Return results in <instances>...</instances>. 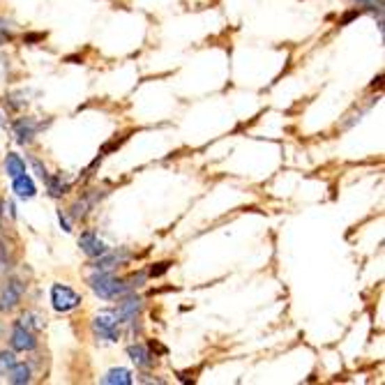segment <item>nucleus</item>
<instances>
[{
	"instance_id": "obj_1",
	"label": "nucleus",
	"mask_w": 385,
	"mask_h": 385,
	"mask_svg": "<svg viewBox=\"0 0 385 385\" xmlns=\"http://www.w3.org/2000/svg\"><path fill=\"white\" fill-rule=\"evenodd\" d=\"M88 286L93 289V293L102 300H116L127 296V284L125 279L113 277L111 273H104V270H95L93 275L88 277Z\"/></svg>"
},
{
	"instance_id": "obj_2",
	"label": "nucleus",
	"mask_w": 385,
	"mask_h": 385,
	"mask_svg": "<svg viewBox=\"0 0 385 385\" xmlns=\"http://www.w3.org/2000/svg\"><path fill=\"white\" fill-rule=\"evenodd\" d=\"M81 296L67 284H54L51 286V305L58 314H70L77 307H81Z\"/></svg>"
},
{
	"instance_id": "obj_3",
	"label": "nucleus",
	"mask_w": 385,
	"mask_h": 385,
	"mask_svg": "<svg viewBox=\"0 0 385 385\" xmlns=\"http://www.w3.org/2000/svg\"><path fill=\"white\" fill-rule=\"evenodd\" d=\"M120 326H123V323L118 321L116 312H100L93 319V332L97 339H102V342H118Z\"/></svg>"
},
{
	"instance_id": "obj_4",
	"label": "nucleus",
	"mask_w": 385,
	"mask_h": 385,
	"mask_svg": "<svg viewBox=\"0 0 385 385\" xmlns=\"http://www.w3.org/2000/svg\"><path fill=\"white\" fill-rule=\"evenodd\" d=\"M10 346H12V351H21V353H26V351H35V349H37L35 330H30V328H26L21 321H17V323H14V326H12Z\"/></svg>"
},
{
	"instance_id": "obj_5",
	"label": "nucleus",
	"mask_w": 385,
	"mask_h": 385,
	"mask_svg": "<svg viewBox=\"0 0 385 385\" xmlns=\"http://www.w3.org/2000/svg\"><path fill=\"white\" fill-rule=\"evenodd\" d=\"M26 284L19 282V279H10L3 291H0V312H12L14 307H19L21 298H24Z\"/></svg>"
},
{
	"instance_id": "obj_6",
	"label": "nucleus",
	"mask_w": 385,
	"mask_h": 385,
	"mask_svg": "<svg viewBox=\"0 0 385 385\" xmlns=\"http://www.w3.org/2000/svg\"><path fill=\"white\" fill-rule=\"evenodd\" d=\"M132 259V254L127 249H116V252H104L93 261V270H104V273H113L116 268L125 266Z\"/></svg>"
},
{
	"instance_id": "obj_7",
	"label": "nucleus",
	"mask_w": 385,
	"mask_h": 385,
	"mask_svg": "<svg viewBox=\"0 0 385 385\" xmlns=\"http://www.w3.org/2000/svg\"><path fill=\"white\" fill-rule=\"evenodd\" d=\"M40 123H37L35 118H17L12 123V134H14V141L19 143V146H26L35 139V134L40 132Z\"/></svg>"
},
{
	"instance_id": "obj_8",
	"label": "nucleus",
	"mask_w": 385,
	"mask_h": 385,
	"mask_svg": "<svg viewBox=\"0 0 385 385\" xmlns=\"http://www.w3.org/2000/svg\"><path fill=\"white\" fill-rule=\"evenodd\" d=\"M79 247L83 254L90 256V259H97V256H102L104 252H109V245L104 243L95 231H83L79 238Z\"/></svg>"
},
{
	"instance_id": "obj_9",
	"label": "nucleus",
	"mask_w": 385,
	"mask_h": 385,
	"mask_svg": "<svg viewBox=\"0 0 385 385\" xmlns=\"http://www.w3.org/2000/svg\"><path fill=\"white\" fill-rule=\"evenodd\" d=\"M141 312H143V300L139 296H130L118 305L116 316H118L120 323H134L139 319Z\"/></svg>"
},
{
	"instance_id": "obj_10",
	"label": "nucleus",
	"mask_w": 385,
	"mask_h": 385,
	"mask_svg": "<svg viewBox=\"0 0 385 385\" xmlns=\"http://www.w3.org/2000/svg\"><path fill=\"white\" fill-rule=\"evenodd\" d=\"M12 192H14V196H17V199L30 201V199H35L37 185H35V180L28 176V173H24V176L12 178Z\"/></svg>"
},
{
	"instance_id": "obj_11",
	"label": "nucleus",
	"mask_w": 385,
	"mask_h": 385,
	"mask_svg": "<svg viewBox=\"0 0 385 385\" xmlns=\"http://www.w3.org/2000/svg\"><path fill=\"white\" fill-rule=\"evenodd\" d=\"M127 356H130V360H132L139 369H150V367L155 365L153 351H150L148 346H143V344H132V346H127Z\"/></svg>"
},
{
	"instance_id": "obj_12",
	"label": "nucleus",
	"mask_w": 385,
	"mask_h": 385,
	"mask_svg": "<svg viewBox=\"0 0 385 385\" xmlns=\"http://www.w3.org/2000/svg\"><path fill=\"white\" fill-rule=\"evenodd\" d=\"M5 374H7V381L12 385H26L33 381V369H30V365H26V362H14Z\"/></svg>"
},
{
	"instance_id": "obj_13",
	"label": "nucleus",
	"mask_w": 385,
	"mask_h": 385,
	"mask_svg": "<svg viewBox=\"0 0 385 385\" xmlns=\"http://www.w3.org/2000/svg\"><path fill=\"white\" fill-rule=\"evenodd\" d=\"M102 383L104 385H132V372L125 367H116V369H109L107 374L102 376Z\"/></svg>"
},
{
	"instance_id": "obj_14",
	"label": "nucleus",
	"mask_w": 385,
	"mask_h": 385,
	"mask_svg": "<svg viewBox=\"0 0 385 385\" xmlns=\"http://www.w3.org/2000/svg\"><path fill=\"white\" fill-rule=\"evenodd\" d=\"M97 199H100V194H86L70 208V217L72 220H83V217L88 215V210L97 203Z\"/></svg>"
},
{
	"instance_id": "obj_15",
	"label": "nucleus",
	"mask_w": 385,
	"mask_h": 385,
	"mask_svg": "<svg viewBox=\"0 0 385 385\" xmlns=\"http://www.w3.org/2000/svg\"><path fill=\"white\" fill-rule=\"evenodd\" d=\"M5 171L10 178H17V176H24L28 173V166H26V160L17 153H10L5 157Z\"/></svg>"
},
{
	"instance_id": "obj_16",
	"label": "nucleus",
	"mask_w": 385,
	"mask_h": 385,
	"mask_svg": "<svg viewBox=\"0 0 385 385\" xmlns=\"http://www.w3.org/2000/svg\"><path fill=\"white\" fill-rule=\"evenodd\" d=\"M44 185H47L49 196H54V199H60V196L67 194V190H70V185L63 183V176H49Z\"/></svg>"
},
{
	"instance_id": "obj_17",
	"label": "nucleus",
	"mask_w": 385,
	"mask_h": 385,
	"mask_svg": "<svg viewBox=\"0 0 385 385\" xmlns=\"http://www.w3.org/2000/svg\"><path fill=\"white\" fill-rule=\"evenodd\" d=\"M21 323H24V326L30 328V330H40L44 326L40 314H35V312H26L24 316H21Z\"/></svg>"
},
{
	"instance_id": "obj_18",
	"label": "nucleus",
	"mask_w": 385,
	"mask_h": 385,
	"mask_svg": "<svg viewBox=\"0 0 385 385\" xmlns=\"http://www.w3.org/2000/svg\"><path fill=\"white\" fill-rule=\"evenodd\" d=\"M146 279H148V273H137V275H132V277H127L125 279V284H127V291H137L141 289L143 284H146Z\"/></svg>"
},
{
	"instance_id": "obj_19",
	"label": "nucleus",
	"mask_w": 385,
	"mask_h": 385,
	"mask_svg": "<svg viewBox=\"0 0 385 385\" xmlns=\"http://www.w3.org/2000/svg\"><path fill=\"white\" fill-rule=\"evenodd\" d=\"M17 358H14V351H0V374H5L10 369Z\"/></svg>"
},
{
	"instance_id": "obj_20",
	"label": "nucleus",
	"mask_w": 385,
	"mask_h": 385,
	"mask_svg": "<svg viewBox=\"0 0 385 385\" xmlns=\"http://www.w3.org/2000/svg\"><path fill=\"white\" fill-rule=\"evenodd\" d=\"M171 263L169 261H162V263H155V266H150L148 270V277H162L164 273H169Z\"/></svg>"
},
{
	"instance_id": "obj_21",
	"label": "nucleus",
	"mask_w": 385,
	"mask_h": 385,
	"mask_svg": "<svg viewBox=\"0 0 385 385\" xmlns=\"http://www.w3.org/2000/svg\"><path fill=\"white\" fill-rule=\"evenodd\" d=\"M30 164H33V169H35V173H37V176H40L42 180H44V183H47V178L51 176V173L47 171V166H44L40 160H30Z\"/></svg>"
},
{
	"instance_id": "obj_22",
	"label": "nucleus",
	"mask_w": 385,
	"mask_h": 385,
	"mask_svg": "<svg viewBox=\"0 0 385 385\" xmlns=\"http://www.w3.org/2000/svg\"><path fill=\"white\" fill-rule=\"evenodd\" d=\"M10 40H12V33L3 26V21H0V47H3V44H7Z\"/></svg>"
},
{
	"instance_id": "obj_23",
	"label": "nucleus",
	"mask_w": 385,
	"mask_h": 385,
	"mask_svg": "<svg viewBox=\"0 0 385 385\" xmlns=\"http://www.w3.org/2000/svg\"><path fill=\"white\" fill-rule=\"evenodd\" d=\"M360 14H362V7H356V10L349 12V14H346V17L342 19V26H346V24H349V21H353L356 17H360Z\"/></svg>"
},
{
	"instance_id": "obj_24",
	"label": "nucleus",
	"mask_w": 385,
	"mask_h": 385,
	"mask_svg": "<svg viewBox=\"0 0 385 385\" xmlns=\"http://www.w3.org/2000/svg\"><path fill=\"white\" fill-rule=\"evenodd\" d=\"M58 222H60V226H63V231H67V233L72 231V226H70V220H67V217L63 215V210H60V213H58Z\"/></svg>"
},
{
	"instance_id": "obj_25",
	"label": "nucleus",
	"mask_w": 385,
	"mask_h": 385,
	"mask_svg": "<svg viewBox=\"0 0 385 385\" xmlns=\"http://www.w3.org/2000/svg\"><path fill=\"white\" fill-rule=\"evenodd\" d=\"M5 268H10L7 266V249L3 247V243H0V270H5Z\"/></svg>"
},
{
	"instance_id": "obj_26",
	"label": "nucleus",
	"mask_w": 385,
	"mask_h": 385,
	"mask_svg": "<svg viewBox=\"0 0 385 385\" xmlns=\"http://www.w3.org/2000/svg\"><path fill=\"white\" fill-rule=\"evenodd\" d=\"M44 33H35V35H26V42H40V40H44Z\"/></svg>"
},
{
	"instance_id": "obj_27",
	"label": "nucleus",
	"mask_w": 385,
	"mask_h": 385,
	"mask_svg": "<svg viewBox=\"0 0 385 385\" xmlns=\"http://www.w3.org/2000/svg\"><path fill=\"white\" fill-rule=\"evenodd\" d=\"M356 3H358V5H360V7H365V5H367V3H369V0H356Z\"/></svg>"
},
{
	"instance_id": "obj_28",
	"label": "nucleus",
	"mask_w": 385,
	"mask_h": 385,
	"mask_svg": "<svg viewBox=\"0 0 385 385\" xmlns=\"http://www.w3.org/2000/svg\"><path fill=\"white\" fill-rule=\"evenodd\" d=\"M0 127H3V116H0Z\"/></svg>"
}]
</instances>
